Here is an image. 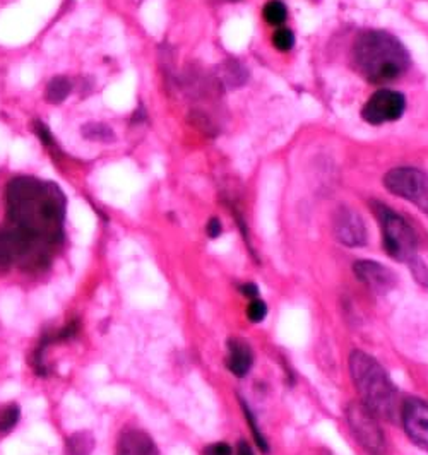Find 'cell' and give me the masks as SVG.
<instances>
[{
    "mask_svg": "<svg viewBox=\"0 0 428 455\" xmlns=\"http://www.w3.org/2000/svg\"><path fill=\"white\" fill-rule=\"evenodd\" d=\"M235 455H254V451H252V447L248 445L246 440H240L238 445H237Z\"/></svg>",
    "mask_w": 428,
    "mask_h": 455,
    "instance_id": "d4e9b609",
    "label": "cell"
},
{
    "mask_svg": "<svg viewBox=\"0 0 428 455\" xmlns=\"http://www.w3.org/2000/svg\"><path fill=\"white\" fill-rule=\"evenodd\" d=\"M68 201L55 183L14 177L5 190L0 225V277L35 283L57 262L66 242Z\"/></svg>",
    "mask_w": 428,
    "mask_h": 455,
    "instance_id": "6da1fadb",
    "label": "cell"
},
{
    "mask_svg": "<svg viewBox=\"0 0 428 455\" xmlns=\"http://www.w3.org/2000/svg\"><path fill=\"white\" fill-rule=\"evenodd\" d=\"M385 188L428 216V175L416 168H394L384 177Z\"/></svg>",
    "mask_w": 428,
    "mask_h": 455,
    "instance_id": "8992f818",
    "label": "cell"
},
{
    "mask_svg": "<svg viewBox=\"0 0 428 455\" xmlns=\"http://www.w3.org/2000/svg\"><path fill=\"white\" fill-rule=\"evenodd\" d=\"M262 12H264V20H266L268 23L272 24V26H281V24H285L287 16H288L285 4L279 2V0H271V2H268V4L264 5V11H262Z\"/></svg>",
    "mask_w": 428,
    "mask_h": 455,
    "instance_id": "9a60e30c",
    "label": "cell"
},
{
    "mask_svg": "<svg viewBox=\"0 0 428 455\" xmlns=\"http://www.w3.org/2000/svg\"><path fill=\"white\" fill-rule=\"evenodd\" d=\"M353 62L361 76L374 84L396 81L411 64L403 44L385 31L361 35L353 46Z\"/></svg>",
    "mask_w": 428,
    "mask_h": 455,
    "instance_id": "7a4b0ae2",
    "label": "cell"
},
{
    "mask_svg": "<svg viewBox=\"0 0 428 455\" xmlns=\"http://www.w3.org/2000/svg\"><path fill=\"white\" fill-rule=\"evenodd\" d=\"M272 45L276 46L279 52H288L295 45V35L287 29V28H279L274 36H272Z\"/></svg>",
    "mask_w": 428,
    "mask_h": 455,
    "instance_id": "ffe728a7",
    "label": "cell"
},
{
    "mask_svg": "<svg viewBox=\"0 0 428 455\" xmlns=\"http://www.w3.org/2000/svg\"><path fill=\"white\" fill-rule=\"evenodd\" d=\"M94 443L90 433H74L72 436H69L66 455H91Z\"/></svg>",
    "mask_w": 428,
    "mask_h": 455,
    "instance_id": "5bb4252c",
    "label": "cell"
},
{
    "mask_svg": "<svg viewBox=\"0 0 428 455\" xmlns=\"http://www.w3.org/2000/svg\"><path fill=\"white\" fill-rule=\"evenodd\" d=\"M268 315V305L264 299H261L259 296L257 298H252L248 301L247 307V317L250 322L254 323H261L262 320L266 319Z\"/></svg>",
    "mask_w": 428,
    "mask_h": 455,
    "instance_id": "d6986e66",
    "label": "cell"
},
{
    "mask_svg": "<svg viewBox=\"0 0 428 455\" xmlns=\"http://www.w3.org/2000/svg\"><path fill=\"white\" fill-rule=\"evenodd\" d=\"M222 223H220V220H216V218H213L209 223H207V228H206V231H207V235L211 236V238H218L220 235H222Z\"/></svg>",
    "mask_w": 428,
    "mask_h": 455,
    "instance_id": "603a6c76",
    "label": "cell"
},
{
    "mask_svg": "<svg viewBox=\"0 0 428 455\" xmlns=\"http://www.w3.org/2000/svg\"><path fill=\"white\" fill-rule=\"evenodd\" d=\"M405 108L406 100L401 92L381 90L365 103L361 116L370 125H383L401 118Z\"/></svg>",
    "mask_w": 428,
    "mask_h": 455,
    "instance_id": "52a82bcc",
    "label": "cell"
},
{
    "mask_svg": "<svg viewBox=\"0 0 428 455\" xmlns=\"http://www.w3.org/2000/svg\"><path fill=\"white\" fill-rule=\"evenodd\" d=\"M240 291H242V295L247 296L248 299H252V298H257V296H259V290H257V286H255V284H252V283L244 284V286L240 288Z\"/></svg>",
    "mask_w": 428,
    "mask_h": 455,
    "instance_id": "cb8c5ba5",
    "label": "cell"
},
{
    "mask_svg": "<svg viewBox=\"0 0 428 455\" xmlns=\"http://www.w3.org/2000/svg\"><path fill=\"white\" fill-rule=\"evenodd\" d=\"M70 90H72V84H70L68 77H62V76L55 77L46 86V101L52 103V105H59V103H62L68 98Z\"/></svg>",
    "mask_w": 428,
    "mask_h": 455,
    "instance_id": "4fadbf2b",
    "label": "cell"
},
{
    "mask_svg": "<svg viewBox=\"0 0 428 455\" xmlns=\"http://www.w3.org/2000/svg\"><path fill=\"white\" fill-rule=\"evenodd\" d=\"M350 373L361 403L379 419H394L398 414V390L381 363L363 351H353Z\"/></svg>",
    "mask_w": 428,
    "mask_h": 455,
    "instance_id": "3957f363",
    "label": "cell"
},
{
    "mask_svg": "<svg viewBox=\"0 0 428 455\" xmlns=\"http://www.w3.org/2000/svg\"><path fill=\"white\" fill-rule=\"evenodd\" d=\"M21 411L18 404H7L0 410V435H7L11 432L18 421H20Z\"/></svg>",
    "mask_w": 428,
    "mask_h": 455,
    "instance_id": "2e32d148",
    "label": "cell"
},
{
    "mask_svg": "<svg viewBox=\"0 0 428 455\" xmlns=\"http://www.w3.org/2000/svg\"><path fill=\"white\" fill-rule=\"evenodd\" d=\"M254 364V353L247 341L233 338L228 341L226 368L238 379H244Z\"/></svg>",
    "mask_w": 428,
    "mask_h": 455,
    "instance_id": "7c38bea8",
    "label": "cell"
},
{
    "mask_svg": "<svg viewBox=\"0 0 428 455\" xmlns=\"http://www.w3.org/2000/svg\"><path fill=\"white\" fill-rule=\"evenodd\" d=\"M115 455H159L155 440L141 428H125L120 433Z\"/></svg>",
    "mask_w": 428,
    "mask_h": 455,
    "instance_id": "8fae6325",
    "label": "cell"
},
{
    "mask_svg": "<svg viewBox=\"0 0 428 455\" xmlns=\"http://www.w3.org/2000/svg\"><path fill=\"white\" fill-rule=\"evenodd\" d=\"M242 408H244V412H246V419H247V423L250 425V428H252V435H254V438H255L257 447H259L264 454H268V452H270L268 440H266V436H264L262 432H261V428H259V425H257V421H255L254 414L250 412V410L246 406V403H244V401H242Z\"/></svg>",
    "mask_w": 428,
    "mask_h": 455,
    "instance_id": "ac0fdd59",
    "label": "cell"
},
{
    "mask_svg": "<svg viewBox=\"0 0 428 455\" xmlns=\"http://www.w3.org/2000/svg\"><path fill=\"white\" fill-rule=\"evenodd\" d=\"M346 421L363 451L370 455L385 454V435L379 418L361 401H351L346 406Z\"/></svg>",
    "mask_w": 428,
    "mask_h": 455,
    "instance_id": "5b68a950",
    "label": "cell"
},
{
    "mask_svg": "<svg viewBox=\"0 0 428 455\" xmlns=\"http://www.w3.org/2000/svg\"><path fill=\"white\" fill-rule=\"evenodd\" d=\"M333 229L336 238L346 247H361L367 243L365 225L350 207H339L333 220Z\"/></svg>",
    "mask_w": 428,
    "mask_h": 455,
    "instance_id": "30bf717a",
    "label": "cell"
},
{
    "mask_svg": "<svg viewBox=\"0 0 428 455\" xmlns=\"http://www.w3.org/2000/svg\"><path fill=\"white\" fill-rule=\"evenodd\" d=\"M408 266H409L411 273L415 275V279H416L422 286L428 288V267L418 259V255H416L415 259H411V260L408 262Z\"/></svg>",
    "mask_w": 428,
    "mask_h": 455,
    "instance_id": "44dd1931",
    "label": "cell"
},
{
    "mask_svg": "<svg viewBox=\"0 0 428 455\" xmlns=\"http://www.w3.org/2000/svg\"><path fill=\"white\" fill-rule=\"evenodd\" d=\"M203 455H233V451L228 443L223 442H216V443H211L204 449Z\"/></svg>",
    "mask_w": 428,
    "mask_h": 455,
    "instance_id": "7402d4cb",
    "label": "cell"
},
{
    "mask_svg": "<svg viewBox=\"0 0 428 455\" xmlns=\"http://www.w3.org/2000/svg\"><path fill=\"white\" fill-rule=\"evenodd\" d=\"M374 212L381 223L383 229L384 251L394 260L400 262H409L416 257V235L411 227L406 223L405 218L396 214L392 209L381 203H372Z\"/></svg>",
    "mask_w": 428,
    "mask_h": 455,
    "instance_id": "277c9868",
    "label": "cell"
},
{
    "mask_svg": "<svg viewBox=\"0 0 428 455\" xmlns=\"http://www.w3.org/2000/svg\"><path fill=\"white\" fill-rule=\"evenodd\" d=\"M83 136L96 142H110L113 140V131L105 124H88L83 127Z\"/></svg>",
    "mask_w": 428,
    "mask_h": 455,
    "instance_id": "e0dca14e",
    "label": "cell"
},
{
    "mask_svg": "<svg viewBox=\"0 0 428 455\" xmlns=\"http://www.w3.org/2000/svg\"><path fill=\"white\" fill-rule=\"evenodd\" d=\"M405 432L415 445L428 452V403L424 399H408L401 408Z\"/></svg>",
    "mask_w": 428,
    "mask_h": 455,
    "instance_id": "ba28073f",
    "label": "cell"
},
{
    "mask_svg": "<svg viewBox=\"0 0 428 455\" xmlns=\"http://www.w3.org/2000/svg\"><path fill=\"white\" fill-rule=\"evenodd\" d=\"M353 273L374 295H387L398 284V277L389 267L376 260H359L353 264Z\"/></svg>",
    "mask_w": 428,
    "mask_h": 455,
    "instance_id": "9c48e42d",
    "label": "cell"
}]
</instances>
